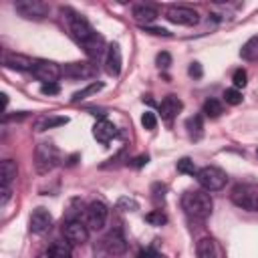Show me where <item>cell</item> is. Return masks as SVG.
Masks as SVG:
<instances>
[{
  "label": "cell",
  "mask_w": 258,
  "mask_h": 258,
  "mask_svg": "<svg viewBox=\"0 0 258 258\" xmlns=\"http://www.w3.org/2000/svg\"><path fill=\"white\" fill-rule=\"evenodd\" d=\"M181 206H183V210H185L189 216L200 218V220H206V218L212 214L214 202H212V198H210L208 191L194 189V191H185V194H183Z\"/></svg>",
  "instance_id": "cell-1"
},
{
  "label": "cell",
  "mask_w": 258,
  "mask_h": 258,
  "mask_svg": "<svg viewBox=\"0 0 258 258\" xmlns=\"http://www.w3.org/2000/svg\"><path fill=\"white\" fill-rule=\"evenodd\" d=\"M196 179H198V183H200L206 191H218V189H222V187L226 185L228 175H226L224 169H220V167H216V165H206V167L198 169Z\"/></svg>",
  "instance_id": "cell-2"
},
{
  "label": "cell",
  "mask_w": 258,
  "mask_h": 258,
  "mask_svg": "<svg viewBox=\"0 0 258 258\" xmlns=\"http://www.w3.org/2000/svg\"><path fill=\"white\" fill-rule=\"evenodd\" d=\"M230 198H232L234 206H238L246 212H258V185L240 183L232 189Z\"/></svg>",
  "instance_id": "cell-3"
},
{
  "label": "cell",
  "mask_w": 258,
  "mask_h": 258,
  "mask_svg": "<svg viewBox=\"0 0 258 258\" xmlns=\"http://www.w3.org/2000/svg\"><path fill=\"white\" fill-rule=\"evenodd\" d=\"M60 159L58 149L52 143H38L34 151V165L38 173H48Z\"/></svg>",
  "instance_id": "cell-4"
},
{
  "label": "cell",
  "mask_w": 258,
  "mask_h": 258,
  "mask_svg": "<svg viewBox=\"0 0 258 258\" xmlns=\"http://www.w3.org/2000/svg\"><path fill=\"white\" fill-rule=\"evenodd\" d=\"M165 18L169 22H173V24H183V26H194L200 20V16H198V12L194 8L177 6V4L165 8Z\"/></svg>",
  "instance_id": "cell-5"
},
{
  "label": "cell",
  "mask_w": 258,
  "mask_h": 258,
  "mask_svg": "<svg viewBox=\"0 0 258 258\" xmlns=\"http://www.w3.org/2000/svg\"><path fill=\"white\" fill-rule=\"evenodd\" d=\"M32 75L38 81H42V85L44 83H56L58 77L62 75V67H58L52 60H36V64L32 69Z\"/></svg>",
  "instance_id": "cell-6"
},
{
  "label": "cell",
  "mask_w": 258,
  "mask_h": 258,
  "mask_svg": "<svg viewBox=\"0 0 258 258\" xmlns=\"http://www.w3.org/2000/svg\"><path fill=\"white\" fill-rule=\"evenodd\" d=\"M14 10L24 18H44L48 14V6L40 0H18L14 2Z\"/></svg>",
  "instance_id": "cell-7"
},
{
  "label": "cell",
  "mask_w": 258,
  "mask_h": 258,
  "mask_svg": "<svg viewBox=\"0 0 258 258\" xmlns=\"http://www.w3.org/2000/svg\"><path fill=\"white\" fill-rule=\"evenodd\" d=\"M107 216H109V208L103 202L95 200V202H91L87 206V226L89 228L101 230L105 226V222H107Z\"/></svg>",
  "instance_id": "cell-8"
},
{
  "label": "cell",
  "mask_w": 258,
  "mask_h": 258,
  "mask_svg": "<svg viewBox=\"0 0 258 258\" xmlns=\"http://www.w3.org/2000/svg\"><path fill=\"white\" fill-rule=\"evenodd\" d=\"M62 234H64V240L71 244H85L89 240V228L81 220L67 222L62 228Z\"/></svg>",
  "instance_id": "cell-9"
},
{
  "label": "cell",
  "mask_w": 258,
  "mask_h": 258,
  "mask_svg": "<svg viewBox=\"0 0 258 258\" xmlns=\"http://www.w3.org/2000/svg\"><path fill=\"white\" fill-rule=\"evenodd\" d=\"M52 226V216L48 210L44 208H36L32 214H30V220H28V228L32 234H44L48 232Z\"/></svg>",
  "instance_id": "cell-10"
},
{
  "label": "cell",
  "mask_w": 258,
  "mask_h": 258,
  "mask_svg": "<svg viewBox=\"0 0 258 258\" xmlns=\"http://www.w3.org/2000/svg\"><path fill=\"white\" fill-rule=\"evenodd\" d=\"M69 26H71V32L75 34V38H79L83 44H85L89 38L95 36V30H93V26L89 24V20L83 18V16H79V14L69 16Z\"/></svg>",
  "instance_id": "cell-11"
},
{
  "label": "cell",
  "mask_w": 258,
  "mask_h": 258,
  "mask_svg": "<svg viewBox=\"0 0 258 258\" xmlns=\"http://www.w3.org/2000/svg\"><path fill=\"white\" fill-rule=\"evenodd\" d=\"M97 73L95 64L93 62H87V60H77V62H69L62 67V75L69 77V79H89Z\"/></svg>",
  "instance_id": "cell-12"
},
{
  "label": "cell",
  "mask_w": 258,
  "mask_h": 258,
  "mask_svg": "<svg viewBox=\"0 0 258 258\" xmlns=\"http://www.w3.org/2000/svg\"><path fill=\"white\" fill-rule=\"evenodd\" d=\"M183 109V103L175 97V95H167L161 103H159V113H161V119L163 121H167V123H171L175 117H177V113Z\"/></svg>",
  "instance_id": "cell-13"
},
{
  "label": "cell",
  "mask_w": 258,
  "mask_h": 258,
  "mask_svg": "<svg viewBox=\"0 0 258 258\" xmlns=\"http://www.w3.org/2000/svg\"><path fill=\"white\" fill-rule=\"evenodd\" d=\"M105 64H107V73L111 77H117L121 73V64H123V58H121V46L117 42H111L107 46V56H105Z\"/></svg>",
  "instance_id": "cell-14"
},
{
  "label": "cell",
  "mask_w": 258,
  "mask_h": 258,
  "mask_svg": "<svg viewBox=\"0 0 258 258\" xmlns=\"http://www.w3.org/2000/svg\"><path fill=\"white\" fill-rule=\"evenodd\" d=\"M4 64L8 69H14V71H32L36 60H32L26 54H20V52H6L4 54Z\"/></svg>",
  "instance_id": "cell-15"
},
{
  "label": "cell",
  "mask_w": 258,
  "mask_h": 258,
  "mask_svg": "<svg viewBox=\"0 0 258 258\" xmlns=\"http://www.w3.org/2000/svg\"><path fill=\"white\" fill-rule=\"evenodd\" d=\"M103 246H105V250H107L109 254H113V256H119V254H123V252L127 250V242H125V238L121 236L119 230H111V232L103 238Z\"/></svg>",
  "instance_id": "cell-16"
},
{
  "label": "cell",
  "mask_w": 258,
  "mask_h": 258,
  "mask_svg": "<svg viewBox=\"0 0 258 258\" xmlns=\"http://www.w3.org/2000/svg\"><path fill=\"white\" fill-rule=\"evenodd\" d=\"M157 16H159V12H157V8L153 4H137V6H133V18L141 26H149Z\"/></svg>",
  "instance_id": "cell-17"
},
{
  "label": "cell",
  "mask_w": 258,
  "mask_h": 258,
  "mask_svg": "<svg viewBox=\"0 0 258 258\" xmlns=\"http://www.w3.org/2000/svg\"><path fill=\"white\" fill-rule=\"evenodd\" d=\"M93 137H95L97 141H101V143H109L113 137H117V127H115L111 121L101 119V121H97L95 127H93Z\"/></svg>",
  "instance_id": "cell-18"
},
{
  "label": "cell",
  "mask_w": 258,
  "mask_h": 258,
  "mask_svg": "<svg viewBox=\"0 0 258 258\" xmlns=\"http://www.w3.org/2000/svg\"><path fill=\"white\" fill-rule=\"evenodd\" d=\"M67 123H69V117L48 115V117H40V119H36V123H34V131H46V129H52V127H58V125H67Z\"/></svg>",
  "instance_id": "cell-19"
},
{
  "label": "cell",
  "mask_w": 258,
  "mask_h": 258,
  "mask_svg": "<svg viewBox=\"0 0 258 258\" xmlns=\"http://www.w3.org/2000/svg\"><path fill=\"white\" fill-rule=\"evenodd\" d=\"M16 173H18V169H16V163L12 159H4L0 163V181H2V185L10 187V183L14 181Z\"/></svg>",
  "instance_id": "cell-20"
},
{
  "label": "cell",
  "mask_w": 258,
  "mask_h": 258,
  "mask_svg": "<svg viewBox=\"0 0 258 258\" xmlns=\"http://www.w3.org/2000/svg\"><path fill=\"white\" fill-rule=\"evenodd\" d=\"M48 258H73V244L71 242H52V246L48 248Z\"/></svg>",
  "instance_id": "cell-21"
},
{
  "label": "cell",
  "mask_w": 258,
  "mask_h": 258,
  "mask_svg": "<svg viewBox=\"0 0 258 258\" xmlns=\"http://www.w3.org/2000/svg\"><path fill=\"white\" fill-rule=\"evenodd\" d=\"M196 254H198V258H218L214 240H212V238H202V240H198V244H196Z\"/></svg>",
  "instance_id": "cell-22"
},
{
  "label": "cell",
  "mask_w": 258,
  "mask_h": 258,
  "mask_svg": "<svg viewBox=\"0 0 258 258\" xmlns=\"http://www.w3.org/2000/svg\"><path fill=\"white\" fill-rule=\"evenodd\" d=\"M240 56L244 60H256L258 58V36H250L242 48H240Z\"/></svg>",
  "instance_id": "cell-23"
},
{
  "label": "cell",
  "mask_w": 258,
  "mask_h": 258,
  "mask_svg": "<svg viewBox=\"0 0 258 258\" xmlns=\"http://www.w3.org/2000/svg\"><path fill=\"white\" fill-rule=\"evenodd\" d=\"M103 89V83H91V85H87L85 89H81V91H77L75 95H73V103H81V101H85V99H89V97H93V95H97L99 91Z\"/></svg>",
  "instance_id": "cell-24"
},
{
  "label": "cell",
  "mask_w": 258,
  "mask_h": 258,
  "mask_svg": "<svg viewBox=\"0 0 258 258\" xmlns=\"http://www.w3.org/2000/svg\"><path fill=\"white\" fill-rule=\"evenodd\" d=\"M85 50H87V54H89L91 58H99L101 52H103V38L95 32V36L85 42Z\"/></svg>",
  "instance_id": "cell-25"
},
{
  "label": "cell",
  "mask_w": 258,
  "mask_h": 258,
  "mask_svg": "<svg viewBox=\"0 0 258 258\" xmlns=\"http://www.w3.org/2000/svg\"><path fill=\"white\" fill-rule=\"evenodd\" d=\"M222 113H224V107H222V103H220L218 99H208V101L204 103V115H206V117L216 119V117H220Z\"/></svg>",
  "instance_id": "cell-26"
},
{
  "label": "cell",
  "mask_w": 258,
  "mask_h": 258,
  "mask_svg": "<svg viewBox=\"0 0 258 258\" xmlns=\"http://www.w3.org/2000/svg\"><path fill=\"white\" fill-rule=\"evenodd\" d=\"M185 127H187V133H189L191 139H200V137H202V129H204V125H202V115L189 117L187 123H185Z\"/></svg>",
  "instance_id": "cell-27"
},
{
  "label": "cell",
  "mask_w": 258,
  "mask_h": 258,
  "mask_svg": "<svg viewBox=\"0 0 258 258\" xmlns=\"http://www.w3.org/2000/svg\"><path fill=\"white\" fill-rule=\"evenodd\" d=\"M177 171L179 173H187V175H196L198 173V167H196V163L189 157H183V159L177 161Z\"/></svg>",
  "instance_id": "cell-28"
},
{
  "label": "cell",
  "mask_w": 258,
  "mask_h": 258,
  "mask_svg": "<svg viewBox=\"0 0 258 258\" xmlns=\"http://www.w3.org/2000/svg\"><path fill=\"white\" fill-rule=\"evenodd\" d=\"M145 222L151 224V226H163V224L167 222V216H165L161 210H153V212H149V214L145 216Z\"/></svg>",
  "instance_id": "cell-29"
},
{
  "label": "cell",
  "mask_w": 258,
  "mask_h": 258,
  "mask_svg": "<svg viewBox=\"0 0 258 258\" xmlns=\"http://www.w3.org/2000/svg\"><path fill=\"white\" fill-rule=\"evenodd\" d=\"M232 83H234V89H244L246 87V83H248V75H246V71L244 69H236L234 71V75H232Z\"/></svg>",
  "instance_id": "cell-30"
},
{
  "label": "cell",
  "mask_w": 258,
  "mask_h": 258,
  "mask_svg": "<svg viewBox=\"0 0 258 258\" xmlns=\"http://www.w3.org/2000/svg\"><path fill=\"white\" fill-rule=\"evenodd\" d=\"M224 101L228 103V105H240L242 103V91H238V89H226L224 91Z\"/></svg>",
  "instance_id": "cell-31"
},
{
  "label": "cell",
  "mask_w": 258,
  "mask_h": 258,
  "mask_svg": "<svg viewBox=\"0 0 258 258\" xmlns=\"http://www.w3.org/2000/svg\"><path fill=\"white\" fill-rule=\"evenodd\" d=\"M141 125H143L147 131H153V129L157 127V117H155V113L145 111V113H143V117H141Z\"/></svg>",
  "instance_id": "cell-32"
},
{
  "label": "cell",
  "mask_w": 258,
  "mask_h": 258,
  "mask_svg": "<svg viewBox=\"0 0 258 258\" xmlns=\"http://www.w3.org/2000/svg\"><path fill=\"white\" fill-rule=\"evenodd\" d=\"M117 208H119V210H129V212H135V210H139V204H137L133 198H119Z\"/></svg>",
  "instance_id": "cell-33"
},
{
  "label": "cell",
  "mask_w": 258,
  "mask_h": 258,
  "mask_svg": "<svg viewBox=\"0 0 258 258\" xmlns=\"http://www.w3.org/2000/svg\"><path fill=\"white\" fill-rule=\"evenodd\" d=\"M40 93L42 95H58L60 85L58 83H44V85H40Z\"/></svg>",
  "instance_id": "cell-34"
},
{
  "label": "cell",
  "mask_w": 258,
  "mask_h": 258,
  "mask_svg": "<svg viewBox=\"0 0 258 258\" xmlns=\"http://www.w3.org/2000/svg\"><path fill=\"white\" fill-rule=\"evenodd\" d=\"M145 32H149V34H153V36H171V32L169 30H165V28H157V26H141Z\"/></svg>",
  "instance_id": "cell-35"
},
{
  "label": "cell",
  "mask_w": 258,
  "mask_h": 258,
  "mask_svg": "<svg viewBox=\"0 0 258 258\" xmlns=\"http://www.w3.org/2000/svg\"><path fill=\"white\" fill-rule=\"evenodd\" d=\"M155 60H157V64H159V67H163V69H167V67L171 64V56H169V52H165V50H163V52H159Z\"/></svg>",
  "instance_id": "cell-36"
},
{
  "label": "cell",
  "mask_w": 258,
  "mask_h": 258,
  "mask_svg": "<svg viewBox=\"0 0 258 258\" xmlns=\"http://www.w3.org/2000/svg\"><path fill=\"white\" fill-rule=\"evenodd\" d=\"M187 73H189V77H196V79H200V77L204 75V71H202V64H200V62H191V64H189V69H187Z\"/></svg>",
  "instance_id": "cell-37"
},
{
  "label": "cell",
  "mask_w": 258,
  "mask_h": 258,
  "mask_svg": "<svg viewBox=\"0 0 258 258\" xmlns=\"http://www.w3.org/2000/svg\"><path fill=\"white\" fill-rule=\"evenodd\" d=\"M26 117H28V113H26V111H20L18 115H8V113H6L2 121H4V123H8V121H20V119H26Z\"/></svg>",
  "instance_id": "cell-38"
},
{
  "label": "cell",
  "mask_w": 258,
  "mask_h": 258,
  "mask_svg": "<svg viewBox=\"0 0 258 258\" xmlns=\"http://www.w3.org/2000/svg\"><path fill=\"white\" fill-rule=\"evenodd\" d=\"M155 250L153 248H143V250H139V254H137V258H155Z\"/></svg>",
  "instance_id": "cell-39"
},
{
  "label": "cell",
  "mask_w": 258,
  "mask_h": 258,
  "mask_svg": "<svg viewBox=\"0 0 258 258\" xmlns=\"http://www.w3.org/2000/svg\"><path fill=\"white\" fill-rule=\"evenodd\" d=\"M147 161H149V157H147V155H139V157H135V159H133V163H131V165H133V167H143Z\"/></svg>",
  "instance_id": "cell-40"
},
{
  "label": "cell",
  "mask_w": 258,
  "mask_h": 258,
  "mask_svg": "<svg viewBox=\"0 0 258 258\" xmlns=\"http://www.w3.org/2000/svg\"><path fill=\"white\" fill-rule=\"evenodd\" d=\"M256 155H258V151H256Z\"/></svg>",
  "instance_id": "cell-41"
}]
</instances>
